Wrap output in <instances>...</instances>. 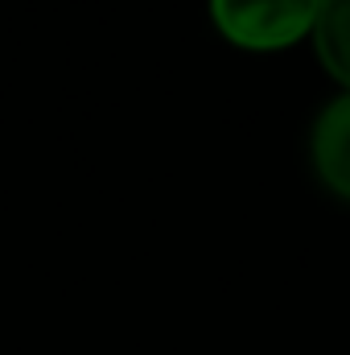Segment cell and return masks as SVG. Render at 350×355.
Wrapping results in <instances>:
<instances>
[{"mask_svg":"<svg viewBox=\"0 0 350 355\" xmlns=\"http://www.w3.org/2000/svg\"><path fill=\"white\" fill-rule=\"evenodd\" d=\"M317 8L322 0H210V21L231 46L276 54L313 33Z\"/></svg>","mask_w":350,"mask_h":355,"instance_id":"cell-1","label":"cell"},{"mask_svg":"<svg viewBox=\"0 0 350 355\" xmlns=\"http://www.w3.org/2000/svg\"><path fill=\"white\" fill-rule=\"evenodd\" d=\"M313 170L350 202V91L338 95L313 124Z\"/></svg>","mask_w":350,"mask_h":355,"instance_id":"cell-2","label":"cell"},{"mask_svg":"<svg viewBox=\"0 0 350 355\" xmlns=\"http://www.w3.org/2000/svg\"><path fill=\"white\" fill-rule=\"evenodd\" d=\"M309 37L330 79H338L350 91V0H322Z\"/></svg>","mask_w":350,"mask_h":355,"instance_id":"cell-3","label":"cell"}]
</instances>
